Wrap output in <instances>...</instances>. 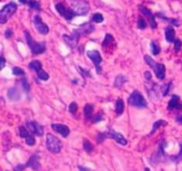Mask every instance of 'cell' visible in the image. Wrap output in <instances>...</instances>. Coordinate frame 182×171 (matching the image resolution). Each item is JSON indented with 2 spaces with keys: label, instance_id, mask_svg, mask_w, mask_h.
<instances>
[{
  "label": "cell",
  "instance_id": "1",
  "mask_svg": "<svg viewBox=\"0 0 182 171\" xmlns=\"http://www.w3.org/2000/svg\"><path fill=\"white\" fill-rule=\"evenodd\" d=\"M25 36H26V39H27V43L28 46L30 48L31 52L33 54H41V53H45L46 47V44L44 42H36L32 39L31 36H30V32L25 30L24 31Z\"/></svg>",
  "mask_w": 182,
  "mask_h": 171
},
{
  "label": "cell",
  "instance_id": "2",
  "mask_svg": "<svg viewBox=\"0 0 182 171\" xmlns=\"http://www.w3.org/2000/svg\"><path fill=\"white\" fill-rule=\"evenodd\" d=\"M144 59H145V62L147 63V65H149L153 70H154L155 73H156V76L157 77V78L161 79V80H162V79H165V65L155 62L149 55H145Z\"/></svg>",
  "mask_w": 182,
  "mask_h": 171
},
{
  "label": "cell",
  "instance_id": "3",
  "mask_svg": "<svg viewBox=\"0 0 182 171\" xmlns=\"http://www.w3.org/2000/svg\"><path fill=\"white\" fill-rule=\"evenodd\" d=\"M71 10L76 15H85L90 10V6L86 1L84 0H72Z\"/></svg>",
  "mask_w": 182,
  "mask_h": 171
},
{
  "label": "cell",
  "instance_id": "4",
  "mask_svg": "<svg viewBox=\"0 0 182 171\" xmlns=\"http://www.w3.org/2000/svg\"><path fill=\"white\" fill-rule=\"evenodd\" d=\"M16 10H17V5L14 2H11L4 6V8L0 12V23L2 24L6 23L14 14Z\"/></svg>",
  "mask_w": 182,
  "mask_h": 171
},
{
  "label": "cell",
  "instance_id": "5",
  "mask_svg": "<svg viewBox=\"0 0 182 171\" xmlns=\"http://www.w3.org/2000/svg\"><path fill=\"white\" fill-rule=\"evenodd\" d=\"M61 142L58 137L52 134H48L46 136V147L49 152L53 153H59L61 150Z\"/></svg>",
  "mask_w": 182,
  "mask_h": 171
},
{
  "label": "cell",
  "instance_id": "6",
  "mask_svg": "<svg viewBox=\"0 0 182 171\" xmlns=\"http://www.w3.org/2000/svg\"><path fill=\"white\" fill-rule=\"evenodd\" d=\"M128 103L130 105L138 108L147 107V102L143 95L139 91H133L128 98Z\"/></svg>",
  "mask_w": 182,
  "mask_h": 171
},
{
  "label": "cell",
  "instance_id": "7",
  "mask_svg": "<svg viewBox=\"0 0 182 171\" xmlns=\"http://www.w3.org/2000/svg\"><path fill=\"white\" fill-rule=\"evenodd\" d=\"M106 137H110V138L115 139L116 141L118 143H120V144H122V145H126V144H127L126 139H125L121 134L117 133V132H115V131H109V132H106V133H101V134H100V135L98 136L97 141L98 142L103 141Z\"/></svg>",
  "mask_w": 182,
  "mask_h": 171
},
{
  "label": "cell",
  "instance_id": "8",
  "mask_svg": "<svg viewBox=\"0 0 182 171\" xmlns=\"http://www.w3.org/2000/svg\"><path fill=\"white\" fill-rule=\"evenodd\" d=\"M86 54H87V56H88L89 58L93 62L97 72H98L99 74L101 73L100 63H101V62H102V58H101V55H100V52H99L98 50H90V51H87Z\"/></svg>",
  "mask_w": 182,
  "mask_h": 171
},
{
  "label": "cell",
  "instance_id": "9",
  "mask_svg": "<svg viewBox=\"0 0 182 171\" xmlns=\"http://www.w3.org/2000/svg\"><path fill=\"white\" fill-rule=\"evenodd\" d=\"M80 34L79 32L76 30L73 31V33L69 35H63V39L66 42V44L71 48H76L77 46V43L79 41V38H80Z\"/></svg>",
  "mask_w": 182,
  "mask_h": 171
},
{
  "label": "cell",
  "instance_id": "10",
  "mask_svg": "<svg viewBox=\"0 0 182 171\" xmlns=\"http://www.w3.org/2000/svg\"><path fill=\"white\" fill-rule=\"evenodd\" d=\"M55 8H56V10H57V12L60 14V16H62L63 18H65L67 21H71V20L74 18V16L76 15L71 9L70 10L67 9V8L65 7L64 5L61 4V3H58V4L55 6Z\"/></svg>",
  "mask_w": 182,
  "mask_h": 171
},
{
  "label": "cell",
  "instance_id": "11",
  "mask_svg": "<svg viewBox=\"0 0 182 171\" xmlns=\"http://www.w3.org/2000/svg\"><path fill=\"white\" fill-rule=\"evenodd\" d=\"M26 125H27V128H29V130H30L32 134H34V135L37 136H43V134H44V128H43V127H42L41 125L39 124V123H37L36 121H34V120L28 121L26 123Z\"/></svg>",
  "mask_w": 182,
  "mask_h": 171
},
{
  "label": "cell",
  "instance_id": "12",
  "mask_svg": "<svg viewBox=\"0 0 182 171\" xmlns=\"http://www.w3.org/2000/svg\"><path fill=\"white\" fill-rule=\"evenodd\" d=\"M26 166L32 168L33 170H39L41 168V164H40V158H39L38 154H33L30 158V159L28 160V162L26 163Z\"/></svg>",
  "mask_w": 182,
  "mask_h": 171
},
{
  "label": "cell",
  "instance_id": "13",
  "mask_svg": "<svg viewBox=\"0 0 182 171\" xmlns=\"http://www.w3.org/2000/svg\"><path fill=\"white\" fill-rule=\"evenodd\" d=\"M34 24H35L36 29L37 30V31L39 33H41L43 35H46L47 33L49 32V28L46 24L44 23L43 21L40 16H35L34 18Z\"/></svg>",
  "mask_w": 182,
  "mask_h": 171
},
{
  "label": "cell",
  "instance_id": "14",
  "mask_svg": "<svg viewBox=\"0 0 182 171\" xmlns=\"http://www.w3.org/2000/svg\"><path fill=\"white\" fill-rule=\"evenodd\" d=\"M140 11H141L145 16H147L149 19V24L151 26L152 29H156V20H155V14H153L152 12L150 10L147 9L145 6H140Z\"/></svg>",
  "mask_w": 182,
  "mask_h": 171
},
{
  "label": "cell",
  "instance_id": "15",
  "mask_svg": "<svg viewBox=\"0 0 182 171\" xmlns=\"http://www.w3.org/2000/svg\"><path fill=\"white\" fill-rule=\"evenodd\" d=\"M52 128L55 132L60 134L63 137H67L70 133V130L69 128V127L63 124H52Z\"/></svg>",
  "mask_w": 182,
  "mask_h": 171
},
{
  "label": "cell",
  "instance_id": "16",
  "mask_svg": "<svg viewBox=\"0 0 182 171\" xmlns=\"http://www.w3.org/2000/svg\"><path fill=\"white\" fill-rule=\"evenodd\" d=\"M76 30L79 32V34L81 36L88 35L91 34L93 31H94V26L92 23H84L82 25H80Z\"/></svg>",
  "mask_w": 182,
  "mask_h": 171
},
{
  "label": "cell",
  "instance_id": "17",
  "mask_svg": "<svg viewBox=\"0 0 182 171\" xmlns=\"http://www.w3.org/2000/svg\"><path fill=\"white\" fill-rule=\"evenodd\" d=\"M165 38L166 40L170 43H172V42H175V30L172 27H167L165 28Z\"/></svg>",
  "mask_w": 182,
  "mask_h": 171
},
{
  "label": "cell",
  "instance_id": "18",
  "mask_svg": "<svg viewBox=\"0 0 182 171\" xmlns=\"http://www.w3.org/2000/svg\"><path fill=\"white\" fill-rule=\"evenodd\" d=\"M8 97L12 101H18L21 98V94L15 88H12L8 90Z\"/></svg>",
  "mask_w": 182,
  "mask_h": 171
},
{
  "label": "cell",
  "instance_id": "19",
  "mask_svg": "<svg viewBox=\"0 0 182 171\" xmlns=\"http://www.w3.org/2000/svg\"><path fill=\"white\" fill-rule=\"evenodd\" d=\"M84 117L87 119H92L93 118V105L92 104H86L84 108Z\"/></svg>",
  "mask_w": 182,
  "mask_h": 171
},
{
  "label": "cell",
  "instance_id": "20",
  "mask_svg": "<svg viewBox=\"0 0 182 171\" xmlns=\"http://www.w3.org/2000/svg\"><path fill=\"white\" fill-rule=\"evenodd\" d=\"M179 103H180V96H178L176 94L172 95L171 99H170V101L169 102V104H168V110L171 111V110H173L174 108H176Z\"/></svg>",
  "mask_w": 182,
  "mask_h": 171
},
{
  "label": "cell",
  "instance_id": "21",
  "mask_svg": "<svg viewBox=\"0 0 182 171\" xmlns=\"http://www.w3.org/2000/svg\"><path fill=\"white\" fill-rule=\"evenodd\" d=\"M127 81L126 78L123 76V75H118L117 77L116 78V80H115V87L117 88H121L123 86V84Z\"/></svg>",
  "mask_w": 182,
  "mask_h": 171
},
{
  "label": "cell",
  "instance_id": "22",
  "mask_svg": "<svg viewBox=\"0 0 182 171\" xmlns=\"http://www.w3.org/2000/svg\"><path fill=\"white\" fill-rule=\"evenodd\" d=\"M124 110V103L122 99H118L116 103V112L117 115H121Z\"/></svg>",
  "mask_w": 182,
  "mask_h": 171
},
{
  "label": "cell",
  "instance_id": "23",
  "mask_svg": "<svg viewBox=\"0 0 182 171\" xmlns=\"http://www.w3.org/2000/svg\"><path fill=\"white\" fill-rule=\"evenodd\" d=\"M150 49H151V52L154 55H157L160 53V50L161 48L159 47L158 43L156 41V40H152L150 43Z\"/></svg>",
  "mask_w": 182,
  "mask_h": 171
},
{
  "label": "cell",
  "instance_id": "24",
  "mask_svg": "<svg viewBox=\"0 0 182 171\" xmlns=\"http://www.w3.org/2000/svg\"><path fill=\"white\" fill-rule=\"evenodd\" d=\"M29 67H30V69L33 70V71H38L39 70H41L42 69V64L39 61H37V60H34V61L30 62V64H29Z\"/></svg>",
  "mask_w": 182,
  "mask_h": 171
},
{
  "label": "cell",
  "instance_id": "25",
  "mask_svg": "<svg viewBox=\"0 0 182 171\" xmlns=\"http://www.w3.org/2000/svg\"><path fill=\"white\" fill-rule=\"evenodd\" d=\"M155 15H156V16H158V17H160L161 19H164V20H165V21H167L168 23H170L173 24V25H175V26H179V25H180V23H179V21H178V20H176V19H170V18H166V17H165V16H163L162 14H160V13H156Z\"/></svg>",
  "mask_w": 182,
  "mask_h": 171
},
{
  "label": "cell",
  "instance_id": "26",
  "mask_svg": "<svg viewBox=\"0 0 182 171\" xmlns=\"http://www.w3.org/2000/svg\"><path fill=\"white\" fill-rule=\"evenodd\" d=\"M166 124V122H165V120H163V119H160V120H157V121H156L154 125H153V129L151 131V133H150V135H152L154 134L155 132H156V130H157L161 127V126H163V125Z\"/></svg>",
  "mask_w": 182,
  "mask_h": 171
},
{
  "label": "cell",
  "instance_id": "27",
  "mask_svg": "<svg viewBox=\"0 0 182 171\" xmlns=\"http://www.w3.org/2000/svg\"><path fill=\"white\" fill-rule=\"evenodd\" d=\"M36 75H37V77L39 78L41 80H45V81H46L48 80V78H49V75L47 74L46 71H45L44 70H39L38 71H36Z\"/></svg>",
  "mask_w": 182,
  "mask_h": 171
},
{
  "label": "cell",
  "instance_id": "28",
  "mask_svg": "<svg viewBox=\"0 0 182 171\" xmlns=\"http://www.w3.org/2000/svg\"><path fill=\"white\" fill-rule=\"evenodd\" d=\"M28 5L30 8L32 9H36V10H40V3L36 1V0H28Z\"/></svg>",
  "mask_w": 182,
  "mask_h": 171
},
{
  "label": "cell",
  "instance_id": "29",
  "mask_svg": "<svg viewBox=\"0 0 182 171\" xmlns=\"http://www.w3.org/2000/svg\"><path fill=\"white\" fill-rule=\"evenodd\" d=\"M103 20H104V18H103V15L100 13H94L93 15V17H92V22H93V23H102L103 22Z\"/></svg>",
  "mask_w": 182,
  "mask_h": 171
},
{
  "label": "cell",
  "instance_id": "30",
  "mask_svg": "<svg viewBox=\"0 0 182 171\" xmlns=\"http://www.w3.org/2000/svg\"><path fill=\"white\" fill-rule=\"evenodd\" d=\"M171 82H169L168 84H165V85H163V87H162V94L165 96V95H167L168 93L170 92V89L171 88Z\"/></svg>",
  "mask_w": 182,
  "mask_h": 171
},
{
  "label": "cell",
  "instance_id": "31",
  "mask_svg": "<svg viewBox=\"0 0 182 171\" xmlns=\"http://www.w3.org/2000/svg\"><path fill=\"white\" fill-rule=\"evenodd\" d=\"M19 131H20V136L22 137V138H27L30 135V133H29V131L27 130V128H24V127H20L19 128Z\"/></svg>",
  "mask_w": 182,
  "mask_h": 171
},
{
  "label": "cell",
  "instance_id": "32",
  "mask_svg": "<svg viewBox=\"0 0 182 171\" xmlns=\"http://www.w3.org/2000/svg\"><path fill=\"white\" fill-rule=\"evenodd\" d=\"M84 149L85 152L87 153H91L93 149V146L92 145V143L88 141V140H84Z\"/></svg>",
  "mask_w": 182,
  "mask_h": 171
},
{
  "label": "cell",
  "instance_id": "33",
  "mask_svg": "<svg viewBox=\"0 0 182 171\" xmlns=\"http://www.w3.org/2000/svg\"><path fill=\"white\" fill-rule=\"evenodd\" d=\"M147 27V23L142 17H140L138 19V28L141 30H144Z\"/></svg>",
  "mask_w": 182,
  "mask_h": 171
},
{
  "label": "cell",
  "instance_id": "34",
  "mask_svg": "<svg viewBox=\"0 0 182 171\" xmlns=\"http://www.w3.org/2000/svg\"><path fill=\"white\" fill-rule=\"evenodd\" d=\"M110 42H114V38L111 34H106V37H105V39L102 43V46L105 47V46H108Z\"/></svg>",
  "mask_w": 182,
  "mask_h": 171
},
{
  "label": "cell",
  "instance_id": "35",
  "mask_svg": "<svg viewBox=\"0 0 182 171\" xmlns=\"http://www.w3.org/2000/svg\"><path fill=\"white\" fill-rule=\"evenodd\" d=\"M26 139V143L28 144V145H30V146H33L34 144H35V138H34V136H31V135H30V136H28L27 138H25Z\"/></svg>",
  "mask_w": 182,
  "mask_h": 171
},
{
  "label": "cell",
  "instance_id": "36",
  "mask_svg": "<svg viewBox=\"0 0 182 171\" xmlns=\"http://www.w3.org/2000/svg\"><path fill=\"white\" fill-rule=\"evenodd\" d=\"M12 74H14V75H24L25 74V72L22 69H21V68H19V67H14L13 69H12Z\"/></svg>",
  "mask_w": 182,
  "mask_h": 171
},
{
  "label": "cell",
  "instance_id": "37",
  "mask_svg": "<svg viewBox=\"0 0 182 171\" xmlns=\"http://www.w3.org/2000/svg\"><path fill=\"white\" fill-rule=\"evenodd\" d=\"M21 83H22V88H23L25 91H29L30 90V84L27 81L26 78H22L21 79Z\"/></svg>",
  "mask_w": 182,
  "mask_h": 171
},
{
  "label": "cell",
  "instance_id": "38",
  "mask_svg": "<svg viewBox=\"0 0 182 171\" xmlns=\"http://www.w3.org/2000/svg\"><path fill=\"white\" fill-rule=\"evenodd\" d=\"M76 111H77V104L75 102H72L70 104H69V112L72 114H76Z\"/></svg>",
  "mask_w": 182,
  "mask_h": 171
},
{
  "label": "cell",
  "instance_id": "39",
  "mask_svg": "<svg viewBox=\"0 0 182 171\" xmlns=\"http://www.w3.org/2000/svg\"><path fill=\"white\" fill-rule=\"evenodd\" d=\"M102 118H103V117H102V114L101 113H97L95 116H93V118H92V122H93V123H96V122H99V121H100V120H102Z\"/></svg>",
  "mask_w": 182,
  "mask_h": 171
},
{
  "label": "cell",
  "instance_id": "40",
  "mask_svg": "<svg viewBox=\"0 0 182 171\" xmlns=\"http://www.w3.org/2000/svg\"><path fill=\"white\" fill-rule=\"evenodd\" d=\"M78 70L80 71L79 72H80V74H81L84 78L91 77V74H90V72H89L87 70H84V69H83L81 67H78Z\"/></svg>",
  "mask_w": 182,
  "mask_h": 171
},
{
  "label": "cell",
  "instance_id": "41",
  "mask_svg": "<svg viewBox=\"0 0 182 171\" xmlns=\"http://www.w3.org/2000/svg\"><path fill=\"white\" fill-rule=\"evenodd\" d=\"M182 46V42L180 40V39H176L175 42H174V49H175V51L176 52H179L180 50V48H181Z\"/></svg>",
  "mask_w": 182,
  "mask_h": 171
},
{
  "label": "cell",
  "instance_id": "42",
  "mask_svg": "<svg viewBox=\"0 0 182 171\" xmlns=\"http://www.w3.org/2000/svg\"><path fill=\"white\" fill-rule=\"evenodd\" d=\"M26 168H27V166L26 165H23V164H18L16 167H14L13 171H23Z\"/></svg>",
  "mask_w": 182,
  "mask_h": 171
},
{
  "label": "cell",
  "instance_id": "43",
  "mask_svg": "<svg viewBox=\"0 0 182 171\" xmlns=\"http://www.w3.org/2000/svg\"><path fill=\"white\" fill-rule=\"evenodd\" d=\"M6 38H11L12 37V35H13V31H12V30H11V29H7V30H6Z\"/></svg>",
  "mask_w": 182,
  "mask_h": 171
},
{
  "label": "cell",
  "instance_id": "44",
  "mask_svg": "<svg viewBox=\"0 0 182 171\" xmlns=\"http://www.w3.org/2000/svg\"><path fill=\"white\" fill-rule=\"evenodd\" d=\"M144 76H145V78L147 79V81H148V80H151V78H152L151 73H150L149 71H146L145 74H144Z\"/></svg>",
  "mask_w": 182,
  "mask_h": 171
},
{
  "label": "cell",
  "instance_id": "45",
  "mask_svg": "<svg viewBox=\"0 0 182 171\" xmlns=\"http://www.w3.org/2000/svg\"><path fill=\"white\" fill-rule=\"evenodd\" d=\"M5 64H6V60H5V58H4V56L2 55L1 56V69H3L4 67H5Z\"/></svg>",
  "mask_w": 182,
  "mask_h": 171
},
{
  "label": "cell",
  "instance_id": "46",
  "mask_svg": "<svg viewBox=\"0 0 182 171\" xmlns=\"http://www.w3.org/2000/svg\"><path fill=\"white\" fill-rule=\"evenodd\" d=\"M176 121L179 122L180 124H182V116H178L176 118Z\"/></svg>",
  "mask_w": 182,
  "mask_h": 171
},
{
  "label": "cell",
  "instance_id": "47",
  "mask_svg": "<svg viewBox=\"0 0 182 171\" xmlns=\"http://www.w3.org/2000/svg\"><path fill=\"white\" fill-rule=\"evenodd\" d=\"M180 158H182V144H181V146H180V153H179V155L177 156V159H180Z\"/></svg>",
  "mask_w": 182,
  "mask_h": 171
},
{
  "label": "cell",
  "instance_id": "48",
  "mask_svg": "<svg viewBox=\"0 0 182 171\" xmlns=\"http://www.w3.org/2000/svg\"><path fill=\"white\" fill-rule=\"evenodd\" d=\"M176 109H178V110H180V111H182V103H178V105H177Z\"/></svg>",
  "mask_w": 182,
  "mask_h": 171
},
{
  "label": "cell",
  "instance_id": "49",
  "mask_svg": "<svg viewBox=\"0 0 182 171\" xmlns=\"http://www.w3.org/2000/svg\"><path fill=\"white\" fill-rule=\"evenodd\" d=\"M20 2H21L22 4H23V5H25V4H28V1H27V0H20Z\"/></svg>",
  "mask_w": 182,
  "mask_h": 171
},
{
  "label": "cell",
  "instance_id": "50",
  "mask_svg": "<svg viewBox=\"0 0 182 171\" xmlns=\"http://www.w3.org/2000/svg\"><path fill=\"white\" fill-rule=\"evenodd\" d=\"M145 171H150V169H149L148 168H145Z\"/></svg>",
  "mask_w": 182,
  "mask_h": 171
}]
</instances>
